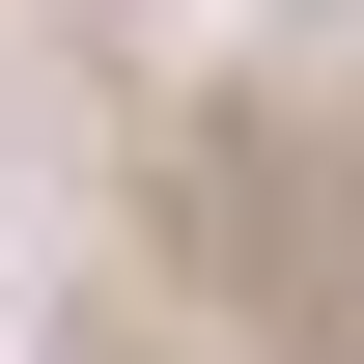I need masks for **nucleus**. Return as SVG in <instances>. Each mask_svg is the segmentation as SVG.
I'll use <instances>...</instances> for the list:
<instances>
[{
    "mask_svg": "<svg viewBox=\"0 0 364 364\" xmlns=\"http://www.w3.org/2000/svg\"><path fill=\"white\" fill-rule=\"evenodd\" d=\"M168 225H196V280L252 309V364H364V140L196 112V140H168Z\"/></svg>",
    "mask_w": 364,
    "mask_h": 364,
    "instance_id": "f257e3e1",
    "label": "nucleus"
}]
</instances>
